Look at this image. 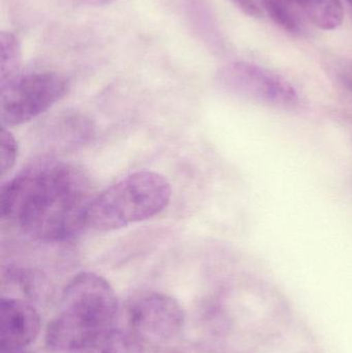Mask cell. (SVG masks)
<instances>
[{
	"instance_id": "6da1fadb",
	"label": "cell",
	"mask_w": 352,
	"mask_h": 353,
	"mask_svg": "<svg viewBox=\"0 0 352 353\" xmlns=\"http://www.w3.org/2000/svg\"><path fill=\"white\" fill-rule=\"evenodd\" d=\"M94 197V196H93ZM91 185L79 168L55 161L29 165L1 187V217L43 242H64L86 225Z\"/></svg>"
},
{
	"instance_id": "7a4b0ae2",
	"label": "cell",
	"mask_w": 352,
	"mask_h": 353,
	"mask_svg": "<svg viewBox=\"0 0 352 353\" xmlns=\"http://www.w3.org/2000/svg\"><path fill=\"white\" fill-rule=\"evenodd\" d=\"M117 312V296L105 278L92 272L78 274L64 288L59 313L48 325V347L56 352H78L111 327Z\"/></svg>"
},
{
	"instance_id": "3957f363",
	"label": "cell",
	"mask_w": 352,
	"mask_h": 353,
	"mask_svg": "<svg viewBox=\"0 0 352 353\" xmlns=\"http://www.w3.org/2000/svg\"><path fill=\"white\" fill-rule=\"evenodd\" d=\"M171 197V184L165 176L155 172H136L93 197L86 225L110 232L150 219L169 205Z\"/></svg>"
},
{
	"instance_id": "277c9868",
	"label": "cell",
	"mask_w": 352,
	"mask_h": 353,
	"mask_svg": "<svg viewBox=\"0 0 352 353\" xmlns=\"http://www.w3.org/2000/svg\"><path fill=\"white\" fill-rule=\"evenodd\" d=\"M0 119L6 128L22 125L53 107L68 92L58 72H31L0 86Z\"/></svg>"
},
{
	"instance_id": "5b68a950",
	"label": "cell",
	"mask_w": 352,
	"mask_h": 353,
	"mask_svg": "<svg viewBox=\"0 0 352 353\" xmlns=\"http://www.w3.org/2000/svg\"><path fill=\"white\" fill-rule=\"evenodd\" d=\"M217 82L221 88L246 101L277 109H293L299 93L280 74L247 61H236L219 70Z\"/></svg>"
},
{
	"instance_id": "8992f818",
	"label": "cell",
	"mask_w": 352,
	"mask_h": 353,
	"mask_svg": "<svg viewBox=\"0 0 352 353\" xmlns=\"http://www.w3.org/2000/svg\"><path fill=\"white\" fill-rule=\"evenodd\" d=\"M184 312L179 303L165 294L152 292L138 298L130 307V321L138 338L165 343L183 329Z\"/></svg>"
},
{
	"instance_id": "52a82bcc",
	"label": "cell",
	"mask_w": 352,
	"mask_h": 353,
	"mask_svg": "<svg viewBox=\"0 0 352 353\" xmlns=\"http://www.w3.org/2000/svg\"><path fill=\"white\" fill-rule=\"evenodd\" d=\"M41 319L34 307L25 301L1 298L0 347L1 352H18L32 343L39 334Z\"/></svg>"
},
{
	"instance_id": "ba28073f",
	"label": "cell",
	"mask_w": 352,
	"mask_h": 353,
	"mask_svg": "<svg viewBox=\"0 0 352 353\" xmlns=\"http://www.w3.org/2000/svg\"><path fill=\"white\" fill-rule=\"evenodd\" d=\"M74 353H143V345L134 332L109 327Z\"/></svg>"
},
{
	"instance_id": "9c48e42d",
	"label": "cell",
	"mask_w": 352,
	"mask_h": 353,
	"mask_svg": "<svg viewBox=\"0 0 352 353\" xmlns=\"http://www.w3.org/2000/svg\"><path fill=\"white\" fill-rule=\"evenodd\" d=\"M322 30L332 31L342 25L344 10L340 0H291Z\"/></svg>"
},
{
	"instance_id": "30bf717a",
	"label": "cell",
	"mask_w": 352,
	"mask_h": 353,
	"mask_svg": "<svg viewBox=\"0 0 352 353\" xmlns=\"http://www.w3.org/2000/svg\"><path fill=\"white\" fill-rule=\"evenodd\" d=\"M22 52L14 33L2 31L0 34V86L19 76Z\"/></svg>"
},
{
	"instance_id": "8fae6325",
	"label": "cell",
	"mask_w": 352,
	"mask_h": 353,
	"mask_svg": "<svg viewBox=\"0 0 352 353\" xmlns=\"http://www.w3.org/2000/svg\"><path fill=\"white\" fill-rule=\"evenodd\" d=\"M0 145H1L0 169H1V176H4L12 170L16 163L17 157H18V144L10 130L3 125H1V132H0Z\"/></svg>"
},
{
	"instance_id": "7c38bea8",
	"label": "cell",
	"mask_w": 352,
	"mask_h": 353,
	"mask_svg": "<svg viewBox=\"0 0 352 353\" xmlns=\"http://www.w3.org/2000/svg\"><path fill=\"white\" fill-rule=\"evenodd\" d=\"M234 6L250 18L260 19L264 16V10L256 0H231Z\"/></svg>"
},
{
	"instance_id": "4fadbf2b",
	"label": "cell",
	"mask_w": 352,
	"mask_h": 353,
	"mask_svg": "<svg viewBox=\"0 0 352 353\" xmlns=\"http://www.w3.org/2000/svg\"><path fill=\"white\" fill-rule=\"evenodd\" d=\"M72 1L87 6H105L113 4L118 0H72Z\"/></svg>"
},
{
	"instance_id": "5bb4252c",
	"label": "cell",
	"mask_w": 352,
	"mask_h": 353,
	"mask_svg": "<svg viewBox=\"0 0 352 353\" xmlns=\"http://www.w3.org/2000/svg\"><path fill=\"white\" fill-rule=\"evenodd\" d=\"M1 353H20L18 352H1Z\"/></svg>"
},
{
	"instance_id": "9a60e30c",
	"label": "cell",
	"mask_w": 352,
	"mask_h": 353,
	"mask_svg": "<svg viewBox=\"0 0 352 353\" xmlns=\"http://www.w3.org/2000/svg\"><path fill=\"white\" fill-rule=\"evenodd\" d=\"M347 2H349V6L352 8V0H346Z\"/></svg>"
}]
</instances>
